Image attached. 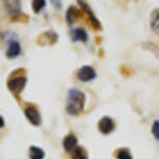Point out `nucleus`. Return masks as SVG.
I'll use <instances>...</instances> for the list:
<instances>
[{
    "label": "nucleus",
    "mask_w": 159,
    "mask_h": 159,
    "mask_svg": "<svg viewBox=\"0 0 159 159\" xmlns=\"http://www.w3.org/2000/svg\"><path fill=\"white\" fill-rule=\"evenodd\" d=\"M86 96L78 89H70L67 94L66 101V111L70 116L80 115L85 107Z\"/></svg>",
    "instance_id": "obj_1"
},
{
    "label": "nucleus",
    "mask_w": 159,
    "mask_h": 159,
    "mask_svg": "<svg viewBox=\"0 0 159 159\" xmlns=\"http://www.w3.org/2000/svg\"><path fill=\"white\" fill-rule=\"evenodd\" d=\"M2 43H7V50H5V56L10 59L17 58L22 52L20 42L18 41V35L15 32L5 31L1 35Z\"/></svg>",
    "instance_id": "obj_2"
},
{
    "label": "nucleus",
    "mask_w": 159,
    "mask_h": 159,
    "mask_svg": "<svg viewBox=\"0 0 159 159\" xmlns=\"http://www.w3.org/2000/svg\"><path fill=\"white\" fill-rule=\"evenodd\" d=\"M25 69H18L14 71L7 79V85L10 92L14 95H19L25 88L27 83V77L25 75Z\"/></svg>",
    "instance_id": "obj_3"
},
{
    "label": "nucleus",
    "mask_w": 159,
    "mask_h": 159,
    "mask_svg": "<svg viewBox=\"0 0 159 159\" xmlns=\"http://www.w3.org/2000/svg\"><path fill=\"white\" fill-rule=\"evenodd\" d=\"M2 4L4 5V10L8 16L11 18V20L17 21L21 17H24L21 11V1H16V0H7V1H2Z\"/></svg>",
    "instance_id": "obj_4"
},
{
    "label": "nucleus",
    "mask_w": 159,
    "mask_h": 159,
    "mask_svg": "<svg viewBox=\"0 0 159 159\" xmlns=\"http://www.w3.org/2000/svg\"><path fill=\"white\" fill-rule=\"evenodd\" d=\"M59 35L54 30H47L44 31L38 37L37 43L40 46H53L58 42Z\"/></svg>",
    "instance_id": "obj_5"
},
{
    "label": "nucleus",
    "mask_w": 159,
    "mask_h": 159,
    "mask_svg": "<svg viewBox=\"0 0 159 159\" xmlns=\"http://www.w3.org/2000/svg\"><path fill=\"white\" fill-rule=\"evenodd\" d=\"M77 3L80 5V7H81V10L83 11V13L86 14V16H88L89 20V23H91V25L93 27H94L96 30H101L102 25H101L100 21H99L98 18L95 16L94 11H92V8L88 2L86 1H77Z\"/></svg>",
    "instance_id": "obj_6"
},
{
    "label": "nucleus",
    "mask_w": 159,
    "mask_h": 159,
    "mask_svg": "<svg viewBox=\"0 0 159 159\" xmlns=\"http://www.w3.org/2000/svg\"><path fill=\"white\" fill-rule=\"evenodd\" d=\"M24 115H25L26 119L28 120V122L30 123L32 126H34V127H40L42 125L41 112L39 111V109L35 106H31V105L27 106L24 109Z\"/></svg>",
    "instance_id": "obj_7"
},
{
    "label": "nucleus",
    "mask_w": 159,
    "mask_h": 159,
    "mask_svg": "<svg viewBox=\"0 0 159 159\" xmlns=\"http://www.w3.org/2000/svg\"><path fill=\"white\" fill-rule=\"evenodd\" d=\"M76 77L79 81L82 82H89L94 80L97 77V73H96L95 69L92 66H83L80 69H78Z\"/></svg>",
    "instance_id": "obj_8"
},
{
    "label": "nucleus",
    "mask_w": 159,
    "mask_h": 159,
    "mask_svg": "<svg viewBox=\"0 0 159 159\" xmlns=\"http://www.w3.org/2000/svg\"><path fill=\"white\" fill-rule=\"evenodd\" d=\"M115 128H116L115 121H113L110 116H105L103 118H101V120L98 123L99 131H100L102 134H104V135H108V134H110L113 130H115Z\"/></svg>",
    "instance_id": "obj_9"
},
{
    "label": "nucleus",
    "mask_w": 159,
    "mask_h": 159,
    "mask_svg": "<svg viewBox=\"0 0 159 159\" xmlns=\"http://www.w3.org/2000/svg\"><path fill=\"white\" fill-rule=\"evenodd\" d=\"M77 143H78V139L76 135L73 133L67 134V135L64 137V139H62V147H64V150L67 153L73 152L78 147Z\"/></svg>",
    "instance_id": "obj_10"
},
{
    "label": "nucleus",
    "mask_w": 159,
    "mask_h": 159,
    "mask_svg": "<svg viewBox=\"0 0 159 159\" xmlns=\"http://www.w3.org/2000/svg\"><path fill=\"white\" fill-rule=\"evenodd\" d=\"M71 39L73 42H82L86 43L89 40V35L84 29L81 27H76L71 30Z\"/></svg>",
    "instance_id": "obj_11"
},
{
    "label": "nucleus",
    "mask_w": 159,
    "mask_h": 159,
    "mask_svg": "<svg viewBox=\"0 0 159 159\" xmlns=\"http://www.w3.org/2000/svg\"><path fill=\"white\" fill-rule=\"evenodd\" d=\"M79 16H80L79 10L76 7H74V5H71V7H69L67 11H66V21L71 26L75 23V21L77 20V18Z\"/></svg>",
    "instance_id": "obj_12"
},
{
    "label": "nucleus",
    "mask_w": 159,
    "mask_h": 159,
    "mask_svg": "<svg viewBox=\"0 0 159 159\" xmlns=\"http://www.w3.org/2000/svg\"><path fill=\"white\" fill-rule=\"evenodd\" d=\"M150 27L155 34L159 35V8L152 11L150 16Z\"/></svg>",
    "instance_id": "obj_13"
},
{
    "label": "nucleus",
    "mask_w": 159,
    "mask_h": 159,
    "mask_svg": "<svg viewBox=\"0 0 159 159\" xmlns=\"http://www.w3.org/2000/svg\"><path fill=\"white\" fill-rule=\"evenodd\" d=\"M29 159H44L45 151L38 146H30L28 151Z\"/></svg>",
    "instance_id": "obj_14"
},
{
    "label": "nucleus",
    "mask_w": 159,
    "mask_h": 159,
    "mask_svg": "<svg viewBox=\"0 0 159 159\" xmlns=\"http://www.w3.org/2000/svg\"><path fill=\"white\" fill-rule=\"evenodd\" d=\"M71 159H89V154L83 147L78 146L77 148L71 153Z\"/></svg>",
    "instance_id": "obj_15"
},
{
    "label": "nucleus",
    "mask_w": 159,
    "mask_h": 159,
    "mask_svg": "<svg viewBox=\"0 0 159 159\" xmlns=\"http://www.w3.org/2000/svg\"><path fill=\"white\" fill-rule=\"evenodd\" d=\"M46 5L47 2L45 0H32L31 1V8L34 14H40L46 7Z\"/></svg>",
    "instance_id": "obj_16"
},
{
    "label": "nucleus",
    "mask_w": 159,
    "mask_h": 159,
    "mask_svg": "<svg viewBox=\"0 0 159 159\" xmlns=\"http://www.w3.org/2000/svg\"><path fill=\"white\" fill-rule=\"evenodd\" d=\"M116 159H133L130 150L128 148H121L116 152Z\"/></svg>",
    "instance_id": "obj_17"
},
{
    "label": "nucleus",
    "mask_w": 159,
    "mask_h": 159,
    "mask_svg": "<svg viewBox=\"0 0 159 159\" xmlns=\"http://www.w3.org/2000/svg\"><path fill=\"white\" fill-rule=\"evenodd\" d=\"M152 134H153V136H154V139L159 142V121L158 120H156V121L153 122Z\"/></svg>",
    "instance_id": "obj_18"
},
{
    "label": "nucleus",
    "mask_w": 159,
    "mask_h": 159,
    "mask_svg": "<svg viewBox=\"0 0 159 159\" xmlns=\"http://www.w3.org/2000/svg\"><path fill=\"white\" fill-rule=\"evenodd\" d=\"M145 46H147L146 49H148L150 51H152L153 53L156 55V56H158L159 57V48L156 46V45L154 44H152V43H146L145 44Z\"/></svg>",
    "instance_id": "obj_19"
},
{
    "label": "nucleus",
    "mask_w": 159,
    "mask_h": 159,
    "mask_svg": "<svg viewBox=\"0 0 159 159\" xmlns=\"http://www.w3.org/2000/svg\"><path fill=\"white\" fill-rule=\"evenodd\" d=\"M51 3H52L53 5H57V8H61L62 2L59 1V0H57V1H54V0H53V1H51Z\"/></svg>",
    "instance_id": "obj_20"
},
{
    "label": "nucleus",
    "mask_w": 159,
    "mask_h": 159,
    "mask_svg": "<svg viewBox=\"0 0 159 159\" xmlns=\"http://www.w3.org/2000/svg\"><path fill=\"white\" fill-rule=\"evenodd\" d=\"M0 127L3 128L4 127V119L2 116H0Z\"/></svg>",
    "instance_id": "obj_21"
}]
</instances>
